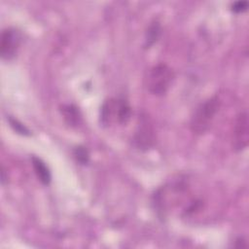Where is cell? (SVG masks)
I'll return each instance as SVG.
<instances>
[{"label": "cell", "instance_id": "cell-1", "mask_svg": "<svg viewBox=\"0 0 249 249\" xmlns=\"http://www.w3.org/2000/svg\"><path fill=\"white\" fill-rule=\"evenodd\" d=\"M220 105L219 98L212 96L201 102L194 111L191 118V129L196 134L205 132L214 119Z\"/></svg>", "mask_w": 249, "mask_h": 249}, {"label": "cell", "instance_id": "cell-2", "mask_svg": "<svg viewBox=\"0 0 249 249\" xmlns=\"http://www.w3.org/2000/svg\"><path fill=\"white\" fill-rule=\"evenodd\" d=\"M173 79V70L165 63H159L148 72L146 78L147 89L152 94L161 96L167 92Z\"/></svg>", "mask_w": 249, "mask_h": 249}, {"label": "cell", "instance_id": "cell-3", "mask_svg": "<svg viewBox=\"0 0 249 249\" xmlns=\"http://www.w3.org/2000/svg\"><path fill=\"white\" fill-rule=\"evenodd\" d=\"M132 140L134 146L140 150H148L154 145L156 141V131L152 120L146 113L139 115Z\"/></svg>", "mask_w": 249, "mask_h": 249}, {"label": "cell", "instance_id": "cell-4", "mask_svg": "<svg viewBox=\"0 0 249 249\" xmlns=\"http://www.w3.org/2000/svg\"><path fill=\"white\" fill-rule=\"evenodd\" d=\"M21 42V35L18 30L13 27L5 28L0 38V54L3 59L10 60L15 57Z\"/></svg>", "mask_w": 249, "mask_h": 249}, {"label": "cell", "instance_id": "cell-5", "mask_svg": "<svg viewBox=\"0 0 249 249\" xmlns=\"http://www.w3.org/2000/svg\"><path fill=\"white\" fill-rule=\"evenodd\" d=\"M249 122L246 111L241 112L235 119L232 132V146L236 151H242L248 146Z\"/></svg>", "mask_w": 249, "mask_h": 249}, {"label": "cell", "instance_id": "cell-6", "mask_svg": "<svg viewBox=\"0 0 249 249\" xmlns=\"http://www.w3.org/2000/svg\"><path fill=\"white\" fill-rule=\"evenodd\" d=\"M31 161H32V165L34 168V171L38 177V179L41 181L42 184L44 185H49L52 179L51 176V172L49 167L46 165V163L38 157L33 156L31 158Z\"/></svg>", "mask_w": 249, "mask_h": 249}, {"label": "cell", "instance_id": "cell-7", "mask_svg": "<svg viewBox=\"0 0 249 249\" xmlns=\"http://www.w3.org/2000/svg\"><path fill=\"white\" fill-rule=\"evenodd\" d=\"M61 114L63 115L65 121L71 125H77L81 122V114L78 108L73 104L63 105L61 107Z\"/></svg>", "mask_w": 249, "mask_h": 249}, {"label": "cell", "instance_id": "cell-8", "mask_svg": "<svg viewBox=\"0 0 249 249\" xmlns=\"http://www.w3.org/2000/svg\"><path fill=\"white\" fill-rule=\"evenodd\" d=\"M160 25L158 21H153L149 27L147 28L146 34H145V48L152 47L160 38Z\"/></svg>", "mask_w": 249, "mask_h": 249}, {"label": "cell", "instance_id": "cell-9", "mask_svg": "<svg viewBox=\"0 0 249 249\" xmlns=\"http://www.w3.org/2000/svg\"><path fill=\"white\" fill-rule=\"evenodd\" d=\"M74 157L77 160L78 162H80L81 164H87L89 162V155L88 150L83 147V146H78L74 149Z\"/></svg>", "mask_w": 249, "mask_h": 249}, {"label": "cell", "instance_id": "cell-10", "mask_svg": "<svg viewBox=\"0 0 249 249\" xmlns=\"http://www.w3.org/2000/svg\"><path fill=\"white\" fill-rule=\"evenodd\" d=\"M8 121H9V124L10 125L13 127V129L18 132V133H20L22 135H29L30 134V131L29 129L24 125L22 124L20 122H18L17 119H14L12 117H9L8 118Z\"/></svg>", "mask_w": 249, "mask_h": 249}, {"label": "cell", "instance_id": "cell-11", "mask_svg": "<svg viewBox=\"0 0 249 249\" xmlns=\"http://www.w3.org/2000/svg\"><path fill=\"white\" fill-rule=\"evenodd\" d=\"M247 8H248L247 1H236L231 5V10L234 13H242L246 11Z\"/></svg>", "mask_w": 249, "mask_h": 249}, {"label": "cell", "instance_id": "cell-12", "mask_svg": "<svg viewBox=\"0 0 249 249\" xmlns=\"http://www.w3.org/2000/svg\"><path fill=\"white\" fill-rule=\"evenodd\" d=\"M246 243H245V240L241 237L237 238L235 240V244H234V247H237V248H243V247H246Z\"/></svg>", "mask_w": 249, "mask_h": 249}]
</instances>
